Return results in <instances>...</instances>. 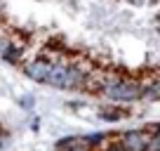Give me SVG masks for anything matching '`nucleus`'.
<instances>
[{"instance_id":"f257e3e1","label":"nucleus","mask_w":160,"mask_h":151,"mask_svg":"<svg viewBox=\"0 0 160 151\" xmlns=\"http://www.w3.org/2000/svg\"><path fill=\"white\" fill-rule=\"evenodd\" d=\"M104 95L113 102H134L144 97V85L134 81H113L104 87Z\"/></svg>"},{"instance_id":"f03ea898","label":"nucleus","mask_w":160,"mask_h":151,"mask_svg":"<svg viewBox=\"0 0 160 151\" xmlns=\"http://www.w3.org/2000/svg\"><path fill=\"white\" fill-rule=\"evenodd\" d=\"M50 69H52V61L47 59H31L24 64V73L35 83H45L47 76H50Z\"/></svg>"},{"instance_id":"7ed1b4c3","label":"nucleus","mask_w":160,"mask_h":151,"mask_svg":"<svg viewBox=\"0 0 160 151\" xmlns=\"http://www.w3.org/2000/svg\"><path fill=\"white\" fill-rule=\"evenodd\" d=\"M122 151H146L148 146V135L144 130H127L120 139Z\"/></svg>"},{"instance_id":"20e7f679","label":"nucleus","mask_w":160,"mask_h":151,"mask_svg":"<svg viewBox=\"0 0 160 151\" xmlns=\"http://www.w3.org/2000/svg\"><path fill=\"white\" fill-rule=\"evenodd\" d=\"M82 83H85L82 69H78V66H66V76H64V83H61V90H78Z\"/></svg>"},{"instance_id":"39448f33","label":"nucleus","mask_w":160,"mask_h":151,"mask_svg":"<svg viewBox=\"0 0 160 151\" xmlns=\"http://www.w3.org/2000/svg\"><path fill=\"white\" fill-rule=\"evenodd\" d=\"M64 76H66V64H52L50 69V76H47V85L52 87H61V83H64Z\"/></svg>"},{"instance_id":"423d86ee","label":"nucleus","mask_w":160,"mask_h":151,"mask_svg":"<svg viewBox=\"0 0 160 151\" xmlns=\"http://www.w3.org/2000/svg\"><path fill=\"white\" fill-rule=\"evenodd\" d=\"M0 57H2L5 61H10V64H17V61H19V57H21V50H19V47H14V45L10 43V45L2 50V55H0Z\"/></svg>"},{"instance_id":"0eeeda50","label":"nucleus","mask_w":160,"mask_h":151,"mask_svg":"<svg viewBox=\"0 0 160 151\" xmlns=\"http://www.w3.org/2000/svg\"><path fill=\"white\" fill-rule=\"evenodd\" d=\"M125 116V111H118V109H111V111H101V118L104 121H108V123H113V121H120V118Z\"/></svg>"},{"instance_id":"6e6552de","label":"nucleus","mask_w":160,"mask_h":151,"mask_svg":"<svg viewBox=\"0 0 160 151\" xmlns=\"http://www.w3.org/2000/svg\"><path fill=\"white\" fill-rule=\"evenodd\" d=\"M104 137H106L104 132H94V135H85L82 139H85L90 146H97V144H101V142H104Z\"/></svg>"},{"instance_id":"1a4fd4ad","label":"nucleus","mask_w":160,"mask_h":151,"mask_svg":"<svg viewBox=\"0 0 160 151\" xmlns=\"http://www.w3.org/2000/svg\"><path fill=\"white\" fill-rule=\"evenodd\" d=\"M146 151H160V125L155 128V137H153V139H148Z\"/></svg>"},{"instance_id":"9d476101","label":"nucleus","mask_w":160,"mask_h":151,"mask_svg":"<svg viewBox=\"0 0 160 151\" xmlns=\"http://www.w3.org/2000/svg\"><path fill=\"white\" fill-rule=\"evenodd\" d=\"M144 97H148V99H160V87H158V85L144 87Z\"/></svg>"},{"instance_id":"9b49d317","label":"nucleus","mask_w":160,"mask_h":151,"mask_svg":"<svg viewBox=\"0 0 160 151\" xmlns=\"http://www.w3.org/2000/svg\"><path fill=\"white\" fill-rule=\"evenodd\" d=\"M7 45H10V40H7V38H0V55H2V50H5Z\"/></svg>"},{"instance_id":"f8f14e48","label":"nucleus","mask_w":160,"mask_h":151,"mask_svg":"<svg viewBox=\"0 0 160 151\" xmlns=\"http://www.w3.org/2000/svg\"><path fill=\"white\" fill-rule=\"evenodd\" d=\"M21 104H24V106H33V97H26V99H21Z\"/></svg>"},{"instance_id":"ddd939ff","label":"nucleus","mask_w":160,"mask_h":151,"mask_svg":"<svg viewBox=\"0 0 160 151\" xmlns=\"http://www.w3.org/2000/svg\"><path fill=\"white\" fill-rule=\"evenodd\" d=\"M158 87H160V85H158Z\"/></svg>"}]
</instances>
